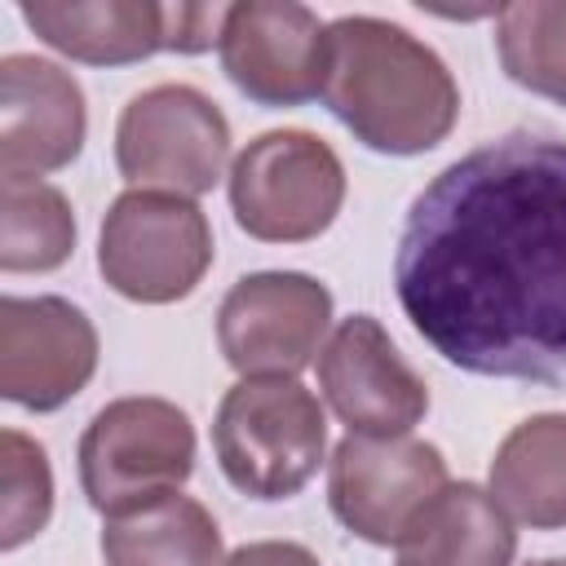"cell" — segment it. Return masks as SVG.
<instances>
[{
  "label": "cell",
  "mask_w": 566,
  "mask_h": 566,
  "mask_svg": "<svg viewBox=\"0 0 566 566\" xmlns=\"http://www.w3.org/2000/svg\"><path fill=\"white\" fill-rule=\"evenodd\" d=\"M22 22L84 66H128L168 49V4L150 0H22Z\"/></svg>",
  "instance_id": "14"
},
{
  "label": "cell",
  "mask_w": 566,
  "mask_h": 566,
  "mask_svg": "<svg viewBox=\"0 0 566 566\" xmlns=\"http://www.w3.org/2000/svg\"><path fill=\"white\" fill-rule=\"evenodd\" d=\"M230 159V124L195 84H155L137 93L115 124V164L128 190L208 195Z\"/></svg>",
  "instance_id": "7"
},
{
  "label": "cell",
  "mask_w": 566,
  "mask_h": 566,
  "mask_svg": "<svg viewBox=\"0 0 566 566\" xmlns=\"http://www.w3.org/2000/svg\"><path fill=\"white\" fill-rule=\"evenodd\" d=\"M97 371V327L66 296L0 301V394L27 411L66 407Z\"/></svg>",
  "instance_id": "12"
},
{
  "label": "cell",
  "mask_w": 566,
  "mask_h": 566,
  "mask_svg": "<svg viewBox=\"0 0 566 566\" xmlns=\"http://www.w3.org/2000/svg\"><path fill=\"white\" fill-rule=\"evenodd\" d=\"M345 203L340 155L305 128L252 137L230 168V212L261 243L318 239Z\"/></svg>",
  "instance_id": "6"
},
{
  "label": "cell",
  "mask_w": 566,
  "mask_h": 566,
  "mask_svg": "<svg viewBox=\"0 0 566 566\" xmlns=\"http://www.w3.org/2000/svg\"><path fill=\"white\" fill-rule=\"evenodd\" d=\"M531 566H566V557H539V562H531Z\"/></svg>",
  "instance_id": "22"
},
{
  "label": "cell",
  "mask_w": 566,
  "mask_h": 566,
  "mask_svg": "<svg viewBox=\"0 0 566 566\" xmlns=\"http://www.w3.org/2000/svg\"><path fill=\"white\" fill-rule=\"evenodd\" d=\"M332 292L301 270L243 274L217 310V345L239 376H296L323 349Z\"/></svg>",
  "instance_id": "8"
},
{
  "label": "cell",
  "mask_w": 566,
  "mask_h": 566,
  "mask_svg": "<svg viewBox=\"0 0 566 566\" xmlns=\"http://www.w3.org/2000/svg\"><path fill=\"white\" fill-rule=\"evenodd\" d=\"M212 265V226L203 208L168 190H124L97 234V270L124 301H186Z\"/></svg>",
  "instance_id": "5"
},
{
  "label": "cell",
  "mask_w": 566,
  "mask_h": 566,
  "mask_svg": "<svg viewBox=\"0 0 566 566\" xmlns=\"http://www.w3.org/2000/svg\"><path fill=\"white\" fill-rule=\"evenodd\" d=\"M394 292L451 367L566 394V137L509 133L407 208Z\"/></svg>",
  "instance_id": "1"
},
{
  "label": "cell",
  "mask_w": 566,
  "mask_h": 566,
  "mask_svg": "<svg viewBox=\"0 0 566 566\" xmlns=\"http://www.w3.org/2000/svg\"><path fill=\"white\" fill-rule=\"evenodd\" d=\"M80 486L102 517L181 491L195 473L190 416L155 394L106 402L80 438Z\"/></svg>",
  "instance_id": "4"
},
{
  "label": "cell",
  "mask_w": 566,
  "mask_h": 566,
  "mask_svg": "<svg viewBox=\"0 0 566 566\" xmlns=\"http://www.w3.org/2000/svg\"><path fill=\"white\" fill-rule=\"evenodd\" d=\"M212 451L239 495L287 500L323 464V402L296 376H239L217 402Z\"/></svg>",
  "instance_id": "3"
},
{
  "label": "cell",
  "mask_w": 566,
  "mask_h": 566,
  "mask_svg": "<svg viewBox=\"0 0 566 566\" xmlns=\"http://www.w3.org/2000/svg\"><path fill=\"white\" fill-rule=\"evenodd\" d=\"M318 389L363 438H402L429 411V389L371 314H349L318 349Z\"/></svg>",
  "instance_id": "11"
},
{
  "label": "cell",
  "mask_w": 566,
  "mask_h": 566,
  "mask_svg": "<svg viewBox=\"0 0 566 566\" xmlns=\"http://www.w3.org/2000/svg\"><path fill=\"white\" fill-rule=\"evenodd\" d=\"M327 111L380 155H424L451 137L460 88L447 62L407 27L349 13L327 22Z\"/></svg>",
  "instance_id": "2"
},
{
  "label": "cell",
  "mask_w": 566,
  "mask_h": 566,
  "mask_svg": "<svg viewBox=\"0 0 566 566\" xmlns=\"http://www.w3.org/2000/svg\"><path fill=\"white\" fill-rule=\"evenodd\" d=\"M495 53L513 84L566 106V0H517L500 9Z\"/></svg>",
  "instance_id": "19"
},
{
  "label": "cell",
  "mask_w": 566,
  "mask_h": 566,
  "mask_svg": "<svg viewBox=\"0 0 566 566\" xmlns=\"http://www.w3.org/2000/svg\"><path fill=\"white\" fill-rule=\"evenodd\" d=\"M53 517V469L35 438L22 429L0 433V548L13 553L35 539Z\"/></svg>",
  "instance_id": "20"
},
{
  "label": "cell",
  "mask_w": 566,
  "mask_h": 566,
  "mask_svg": "<svg viewBox=\"0 0 566 566\" xmlns=\"http://www.w3.org/2000/svg\"><path fill=\"white\" fill-rule=\"evenodd\" d=\"M486 491L531 531L566 526V416L539 411L513 424L495 447Z\"/></svg>",
  "instance_id": "16"
},
{
  "label": "cell",
  "mask_w": 566,
  "mask_h": 566,
  "mask_svg": "<svg viewBox=\"0 0 566 566\" xmlns=\"http://www.w3.org/2000/svg\"><path fill=\"white\" fill-rule=\"evenodd\" d=\"M0 270L49 274L75 252L71 199L40 177H4L0 190Z\"/></svg>",
  "instance_id": "18"
},
{
  "label": "cell",
  "mask_w": 566,
  "mask_h": 566,
  "mask_svg": "<svg viewBox=\"0 0 566 566\" xmlns=\"http://www.w3.org/2000/svg\"><path fill=\"white\" fill-rule=\"evenodd\" d=\"M398 566H513L517 531L478 482H447L402 531Z\"/></svg>",
  "instance_id": "15"
},
{
  "label": "cell",
  "mask_w": 566,
  "mask_h": 566,
  "mask_svg": "<svg viewBox=\"0 0 566 566\" xmlns=\"http://www.w3.org/2000/svg\"><path fill=\"white\" fill-rule=\"evenodd\" d=\"M447 486V460L424 438H363L336 442L327 464V504L345 531L367 544H398L416 513Z\"/></svg>",
  "instance_id": "9"
},
{
  "label": "cell",
  "mask_w": 566,
  "mask_h": 566,
  "mask_svg": "<svg viewBox=\"0 0 566 566\" xmlns=\"http://www.w3.org/2000/svg\"><path fill=\"white\" fill-rule=\"evenodd\" d=\"M221 71L261 106H305L327 84V27L287 0L230 4L221 27Z\"/></svg>",
  "instance_id": "10"
},
{
  "label": "cell",
  "mask_w": 566,
  "mask_h": 566,
  "mask_svg": "<svg viewBox=\"0 0 566 566\" xmlns=\"http://www.w3.org/2000/svg\"><path fill=\"white\" fill-rule=\"evenodd\" d=\"M88 111L71 71L35 53L0 57V172L44 177L84 150Z\"/></svg>",
  "instance_id": "13"
},
{
  "label": "cell",
  "mask_w": 566,
  "mask_h": 566,
  "mask_svg": "<svg viewBox=\"0 0 566 566\" xmlns=\"http://www.w3.org/2000/svg\"><path fill=\"white\" fill-rule=\"evenodd\" d=\"M221 566H323V562L296 539H252L239 544Z\"/></svg>",
  "instance_id": "21"
},
{
  "label": "cell",
  "mask_w": 566,
  "mask_h": 566,
  "mask_svg": "<svg viewBox=\"0 0 566 566\" xmlns=\"http://www.w3.org/2000/svg\"><path fill=\"white\" fill-rule=\"evenodd\" d=\"M106 566H221V531L212 513L172 491L128 513L106 517L102 526Z\"/></svg>",
  "instance_id": "17"
}]
</instances>
